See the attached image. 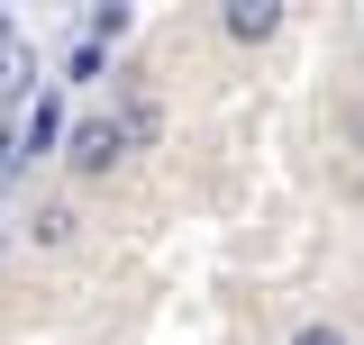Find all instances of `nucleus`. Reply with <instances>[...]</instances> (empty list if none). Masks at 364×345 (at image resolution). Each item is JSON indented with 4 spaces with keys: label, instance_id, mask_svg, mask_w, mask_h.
<instances>
[{
    "label": "nucleus",
    "instance_id": "nucleus-1",
    "mask_svg": "<svg viewBox=\"0 0 364 345\" xmlns=\"http://www.w3.org/2000/svg\"><path fill=\"white\" fill-rule=\"evenodd\" d=\"M128 119H82V128H64V164L82 172V182H100V172H119L128 164Z\"/></svg>",
    "mask_w": 364,
    "mask_h": 345
},
{
    "label": "nucleus",
    "instance_id": "nucleus-2",
    "mask_svg": "<svg viewBox=\"0 0 364 345\" xmlns=\"http://www.w3.org/2000/svg\"><path fill=\"white\" fill-rule=\"evenodd\" d=\"M219 28H228L237 45H264L273 28H282V9H273V0H228V18H219Z\"/></svg>",
    "mask_w": 364,
    "mask_h": 345
},
{
    "label": "nucleus",
    "instance_id": "nucleus-3",
    "mask_svg": "<svg viewBox=\"0 0 364 345\" xmlns=\"http://www.w3.org/2000/svg\"><path fill=\"white\" fill-rule=\"evenodd\" d=\"M18 155H46V146H64V109H55V100H28V119H18Z\"/></svg>",
    "mask_w": 364,
    "mask_h": 345
},
{
    "label": "nucleus",
    "instance_id": "nucleus-4",
    "mask_svg": "<svg viewBox=\"0 0 364 345\" xmlns=\"http://www.w3.org/2000/svg\"><path fill=\"white\" fill-rule=\"evenodd\" d=\"M28 82H37V55H28V37L9 28V37H0V109H9V100H18Z\"/></svg>",
    "mask_w": 364,
    "mask_h": 345
},
{
    "label": "nucleus",
    "instance_id": "nucleus-5",
    "mask_svg": "<svg viewBox=\"0 0 364 345\" xmlns=\"http://www.w3.org/2000/svg\"><path fill=\"white\" fill-rule=\"evenodd\" d=\"M73 227H82V218H73V209H64V200H55V209H37V246H64Z\"/></svg>",
    "mask_w": 364,
    "mask_h": 345
},
{
    "label": "nucleus",
    "instance_id": "nucleus-6",
    "mask_svg": "<svg viewBox=\"0 0 364 345\" xmlns=\"http://www.w3.org/2000/svg\"><path fill=\"white\" fill-rule=\"evenodd\" d=\"M291 345H346V327H328V318H310V327H291Z\"/></svg>",
    "mask_w": 364,
    "mask_h": 345
},
{
    "label": "nucleus",
    "instance_id": "nucleus-7",
    "mask_svg": "<svg viewBox=\"0 0 364 345\" xmlns=\"http://www.w3.org/2000/svg\"><path fill=\"white\" fill-rule=\"evenodd\" d=\"M0 37H9V9H0Z\"/></svg>",
    "mask_w": 364,
    "mask_h": 345
}]
</instances>
